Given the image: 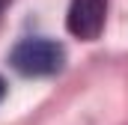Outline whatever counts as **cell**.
I'll return each instance as SVG.
<instances>
[{"instance_id":"cell-3","label":"cell","mask_w":128,"mask_h":125,"mask_svg":"<svg viewBox=\"0 0 128 125\" xmlns=\"http://www.w3.org/2000/svg\"><path fill=\"white\" fill-rule=\"evenodd\" d=\"M3 92H6V84H3V78H0V98H3Z\"/></svg>"},{"instance_id":"cell-2","label":"cell","mask_w":128,"mask_h":125,"mask_svg":"<svg viewBox=\"0 0 128 125\" xmlns=\"http://www.w3.org/2000/svg\"><path fill=\"white\" fill-rule=\"evenodd\" d=\"M104 18H107V0H72L66 27L74 39L92 42L104 30Z\"/></svg>"},{"instance_id":"cell-1","label":"cell","mask_w":128,"mask_h":125,"mask_svg":"<svg viewBox=\"0 0 128 125\" xmlns=\"http://www.w3.org/2000/svg\"><path fill=\"white\" fill-rule=\"evenodd\" d=\"M9 62L24 78H45V74H57L63 68L66 51L54 39H24L12 48Z\"/></svg>"},{"instance_id":"cell-4","label":"cell","mask_w":128,"mask_h":125,"mask_svg":"<svg viewBox=\"0 0 128 125\" xmlns=\"http://www.w3.org/2000/svg\"><path fill=\"white\" fill-rule=\"evenodd\" d=\"M6 3H9V0H0V12H3V9H6Z\"/></svg>"}]
</instances>
